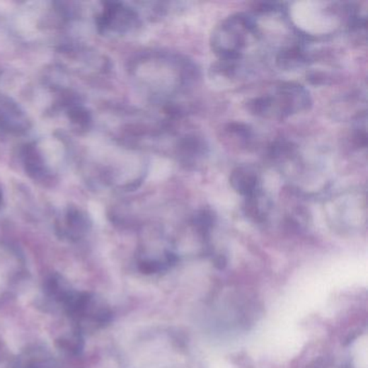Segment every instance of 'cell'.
I'll return each mask as SVG.
<instances>
[{"label":"cell","mask_w":368,"mask_h":368,"mask_svg":"<svg viewBox=\"0 0 368 368\" xmlns=\"http://www.w3.org/2000/svg\"><path fill=\"white\" fill-rule=\"evenodd\" d=\"M24 368H54V362L45 352H37L26 362Z\"/></svg>","instance_id":"obj_14"},{"label":"cell","mask_w":368,"mask_h":368,"mask_svg":"<svg viewBox=\"0 0 368 368\" xmlns=\"http://www.w3.org/2000/svg\"><path fill=\"white\" fill-rule=\"evenodd\" d=\"M229 183L232 189L244 198L252 196L253 193L263 188L258 170L248 164H242L234 168L230 173Z\"/></svg>","instance_id":"obj_6"},{"label":"cell","mask_w":368,"mask_h":368,"mask_svg":"<svg viewBox=\"0 0 368 368\" xmlns=\"http://www.w3.org/2000/svg\"><path fill=\"white\" fill-rule=\"evenodd\" d=\"M22 158H23L26 172L30 178H34V180H39V178L46 176V164H45L42 156L39 153L36 146L32 145V144L26 145L23 151H22Z\"/></svg>","instance_id":"obj_11"},{"label":"cell","mask_w":368,"mask_h":368,"mask_svg":"<svg viewBox=\"0 0 368 368\" xmlns=\"http://www.w3.org/2000/svg\"><path fill=\"white\" fill-rule=\"evenodd\" d=\"M224 139H227L230 145L234 147L248 149L254 144V133L244 123L232 122L224 129Z\"/></svg>","instance_id":"obj_9"},{"label":"cell","mask_w":368,"mask_h":368,"mask_svg":"<svg viewBox=\"0 0 368 368\" xmlns=\"http://www.w3.org/2000/svg\"><path fill=\"white\" fill-rule=\"evenodd\" d=\"M64 224L67 234L75 239H80L91 228V222L88 215L77 207H69L67 209Z\"/></svg>","instance_id":"obj_10"},{"label":"cell","mask_w":368,"mask_h":368,"mask_svg":"<svg viewBox=\"0 0 368 368\" xmlns=\"http://www.w3.org/2000/svg\"><path fill=\"white\" fill-rule=\"evenodd\" d=\"M258 35V26L253 16L236 13L222 21L212 32L209 45L219 59L239 61L253 39Z\"/></svg>","instance_id":"obj_2"},{"label":"cell","mask_w":368,"mask_h":368,"mask_svg":"<svg viewBox=\"0 0 368 368\" xmlns=\"http://www.w3.org/2000/svg\"><path fill=\"white\" fill-rule=\"evenodd\" d=\"M139 23V16L137 12L120 3H107L98 18L100 30L118 34H125L132 30Z\"/></svg>","instance_id":"obj_3"},{"label":"cell","mask_w":368,"mask_h":368,"mask_svg":"<svg viewBox=\"0 0 368 368\" xmlns=\"http://www.w3.org/2000/svg\"><path fill=\"white\" fill-rule=\"evenodd\" d=\"M312 105L311 96L305 86L295 82H284L270 93L251 98L246 110L259 118L284 119L307 112Z\"/></svg>","instance_id":"obj_1"},{"label":"cell","mask_w":368,"mask_h":368,"mask_svg":"<svg viewBox=\"0 0 368 368\" xmlns=\"http://www.w3.org/2000/svg\"><path fill=\"white\" fill-rule=\"evenodd\" d=\"M1 202H3V192L0 190V205H1Z\"/></svg>","instance_id":"obj_16"},{"label":"cell","mask_w":368,"mask_h":368,"mask_svg":"<svg viewBox=\"0 0 368 368\" xmlns=\"http://www.w3.org/2000/svg\"><path fill=\"white\" fill-rule=\"evenodd\" d=\"M309 61V55L307 54L302 47L298 45L285 47L281 49L277 55V64L283 71H295L305 67Z\"/></svg>","instance_id":"obj_8"},{"label":"cell","mask_w":368,"mask_h":368,"mask_svg":"<svg viewBox=\"0 0 368 368\" xmlns=\"http://www.w3.org/2000/svg\"><path fill=\"white\" fill-rule=\"evenodd\" d=\"M57 345L61 350L65 351L69 355H78L82 352V349H84V338L77 333H71V334L59 337L57 339Z\"/></svg>","instance_id":"obj_13"},{"label":"cell","mask_w":368,"mask_h":368,"mask_svg":"<svg viewBox=\"0 0 368 368\" xmlns=\"http://www.w3.org/2000/svg\"><path fill=\"white\" fill-rule=\"evenodd\" d=\"M69 119L80 127H86L91 121L89 113L79 106L73 107L69 110Z\"/></svg>","instance_id":"obj_15"},{"label":"cell","mask_w":368,"mask_h":368,"mask_svg":"<svg viewBox=\"0 0 368 368\" xmlns=\"http://www.w3.org/2000/svg\"><path fill=\"white\" fill-rule=\"evenodd\" d=\"M272 209V200L264 189L244 198L243 211L246 217L255 223H263L268 219Z\"/></svg>","instance_id":"obj_7"},{"label":"cell","mask_w":368,"mask_h":368,"mask_svg":"<svg viewBox=\"0 0 368 368\" xmlns=\"http://www.w3.org/2000/svg\"><path fill=\"white\" fill-rule=\"evenodd\" d=\"M45 289L50 297L61 302L63 305L67 304V300L71 298V296L75 292L71 289L67 280H64V277L57 275V273L50 275L47 279L46 283H45Z\"/></svg>","instance_id":"obj_12"},{"label":"cell","mask_w":368,"mask_h":368,"mask_svg":"<svg viewBox=\"0 0 368 368\" xmlns=\"http://www.w3.org/2000/svg\"><path fill=\"white\" fill-rule=\"evenodd\" d=\"M30 122L25 112L9 96L0 94V130L10 134H23Z\"/></svg>","instance_id":"obj_5"},{"label":"cell","mask_w":368,"mask_h":368,"mask_svg":"<svg viewBox=\"0 0 368 368\" xmlns=\"http://www.w3.org/2000/svg\"><path fill=\"white\" fill-rule=\"evenodd\" d=\"M178 162L187 168H196L203 163L209 155L207 141L200 135L187 134L178 139L176 148Z\"/></svg>","instance_id":"obj_4"}]
</instances>
